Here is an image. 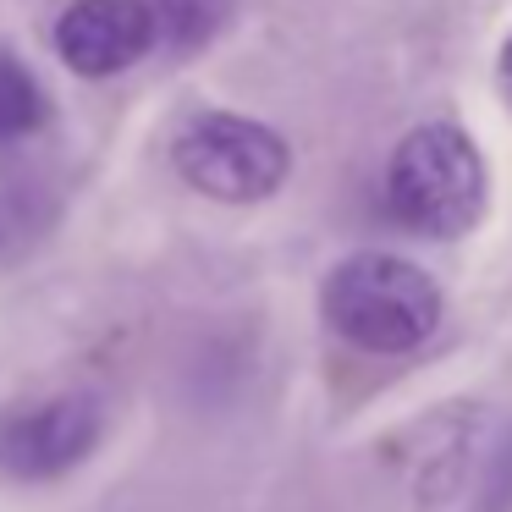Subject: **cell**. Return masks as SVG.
<instances>
[{
  "label": "cell",
  "mask_w": 512,
  "mask_h": 512,
  "mask_svg": "<svg viewBox=\"0 0 512 512\" xmlns=\"http://www.w3.org/2000/svg\"><path fill=\"white\" fill-rule=\"evenodd\" d=\"M155 17V39L166 50H199L232 17V0H144Z\"/></svg>",
  "instance_id": "52a82bcc"
},
{
  "label": "cell",
  "mask_w": 512,
  "mask_h": 512,
  "mask_svg": "<svg viewBox=\"0 0 512 512\" xmlns=\"http://www.w3.org/2000/svg\"><path fill=\"white\" fill-rule=\"evenodd\" d=\"M105 435V408L83 391H61V397L28 402L0 419V474L17 485H50L67 479L94 457Z\"/></svg>",
  "instance_id": "277c9868"
},
{
  "label": "cell",
  "mask_w": 512,
  "mask_h": 512,
  "mask_svg": "<svg viewBox=\"0 0 512 512\" xmlns=\"http://www.w3.org/2000/svg\"><path fill=\"white\" fill-rule=\"evenodd\" d=\"M45 122H50V100L39 89V78L12 50H0V144H23Z\"/></svg>",
  "instance_id": "8992f818"
},
{
  "label": "cell",
  "mask_w": 512,
  "mask_h": 512,
  "mask_svg": "<svg viewBox=\"0 0 512 512\" xmlns=\"http://www.w3.org/2000/svg\"><path fill=\"white\" fill-rule=\"evenodd\" d=\"M177 171L199 193L221 204H259L287 182L292 149L265 122H248L232 111H204L177 138Z\"/></svg>",
  "instance_id": "3957f363"
},
{
  "label": "cell",
  "mask_w": 512,
  "mask_h": 512,
  "mask_svg": "<svg viewBox=\"0 0 512 512\" xmlns=\"http://www.w3.org/2000/svg\"><path fill=\"white\" fill-rule=\"evenodd\" d=\"M468 512H512V430L496 441V452L485 457L474 490H468Z\"/></svg>",
  "instance_id": "ba28073f"
},
{
  "label": "cell",
  "mask_w": 512,
  "mask_h": 512,
  "mask_svg": "<svg viewBox=\"0 0 512 512\" xmlns=\"http://www.w3.org/2000/svg\"><path fill=\"white\" fill-rule=\"evenodd\" d=\"M320 303L342 342H353L358 353H380V358L424 347L446 314V298L435 287V276H424L419 265H408L397 254L342 259L325 276Z\"/></svg>",
  "instance_id": "6da1fadb"
},
{
  "label": "cell",
  "mask_w": 512,
  "mask_h": 512,
  "mask_svg": "<svg viewBox=\"0 0 512 512\" xmlns=\"http://www.w3.org/2000/svg\"><path fill=\"white\" fill-rule=\"evenodd\" d=\"M155 39V17L144 0H67L56 23V50L83 78L127 72Z\"/></svg>",
  "instance_id": "5b68a950"
},
{
  "label": "cell",
  "mask_w": 512,
  "mask_h": 512,
  "mask_svg": "<svg viewBox=\"0 0 512 512\" xmlns=\"http://www.w3.org/2000/svg\"><path fill=\"white\" fill-rule=\"evenodd\" d=\"M501 67H507V83H512V39H507V50H501Z\"/></svg>",
  "instance_id": "9c48e42d"
},
{
  "label": "cell",
  "mask_w": 512,
  "mask_h": 512,
  "mask_svg": "<svg viewBox=\"0 0 512 512\" xmlns=\"http://www.w3.org/2000/svg\"><path fill=\"white\" fill-rule=\"evenodd\" d=\"M386 204L397 226L419 237H463L485 215V160L474 138L446 122L408 133L386 171Z\"/></svg>",
  "instance_id": "7a4b0ae2"
}]
</instances>
